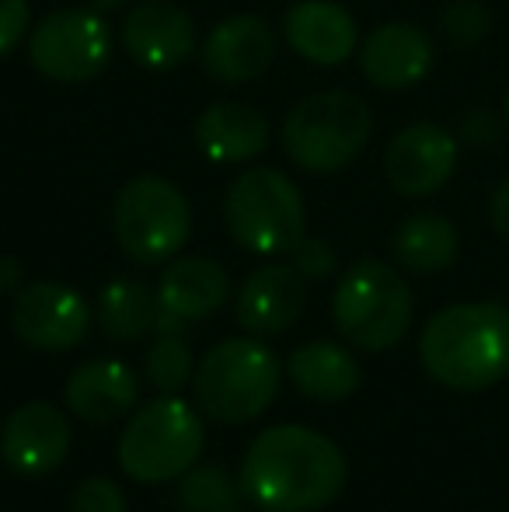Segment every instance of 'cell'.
<instances>
[{"label":"cell","mask_w":509,"mask_h":512,"mask_svg":"<svg viewBox=\"0 0 509 512\" xmlns=\"http://www.w3.org/2000/svg\"><path fill=\"white\" fill-rule=\"evenodd\" d=\"M346 478V453L307 425L258 432L241 464V488L265 512H318L339 499Z\"/></svg>","instance_id":"6da1fadb"},{"label":"cell","mask_w":509,"mask_h":512,"mask_svg":"<svg viewBox=\"0 0 509 512\" xmlns=\"http://www.w3.org/2000/svg\"><path fill=\"white\" fill-rule=\"evenodd\" d=\"M419 359L450 391H485L509 373V310L503 304H454L429 317Z\"/></svg>","instance_id":"7a4b0ae2"},{"label":"cell","mask_w":509,"mask_h":512,"mask_svg":"<svg viewBox=\"0 0 509 512\" xmlns=\"http://www.w3.org/2000/svg\"><path fill=\"white\" fill-rule=\"evenodd\" d=\"M192 394L196 408H203L213 422H255L279 394L276 352L258 338H227L196 363Z\"/></svg>","instance_id":"3957f363"},{"label":"cell","mask_w":509,"mask_h":512,"mask_svg":"<svg viewBox=\"0 0 509 512\" xmlns=\"http://www.w3.org/2000/svg\"><path fill=\"white\" fill-rule=\"evenodd\" d=\"M374 133L370 105L353 91H318L286 112L283 150L307 175L349 168Z\"/></svg>","instance_id":"277c9868"},{"label":"cell","mask_w":509,"mask_h":512,"mask_svg":"<svg viewBox=\"0 0 509 512\" xmlns=\"http://www.w3.org/2000/svg\"><path fill=\"white\" fill-rule=\"evenodd\" d=\"M206 443L199 411L178 394L136 408L119 436V467L140 485H164L196 467Z\"/></svg>","instance_id":"5b68a950"},{"label":"cell","mask_w":509,"mask_h":512,"mask_svg":"<svg viewBox=\"0 0 509 512\" xmlns=\"http://www.w3.org/2000/svg\"><path fill=\"white\" fill-rule=\"evenodd\" d=\"M415 300L398 269L377 258H360L339 279L332 317L349 345L363 352H387L408 335Z\"/></svg>","instance_id":"8992f818"},{"label":"cell","mask_w":509,"mask_h":512,"mask_svg":"<svg viewBox=\"0 0 509 512\" xmlns=\"http://www.w3.org/2000/svg\"><path fill=\"white\" fill-rule=\"evenodd\" d=\"M224 223L252 255H290L307 234L304 196L276 168L241 171L224 196Z\"/></svg>","instance_id":"52a82bcc"},{"label":"cell","mask_w":509,"mask_h":512,"mask_svg":"<svg viewBox=\"0 0 509 512\" xmlns=\"http://www.w3.org/2000/svg\"><path fill=\"white\" fill-rule=\"evenodd\" d=\"M112 230L119 248L140 265H164L192 234L185 192L161 175H140L119 189L112 203Z\"/></svg>","instance_id":"ba28073f"},{"label":"cell","mask_w":509,"mask_h":512,"mask_svg":"<svg viewBox=\"0 0 509 512\" xmlns=\"http://www.w3.org/2000/svg\"><path fill=\"white\" fill-rule=\"evenodd\" d=\"M28 60L49 81H95L112 60L109 21L98 11H81V7L46 14L28 35Z\"/></svg>","instance_id":"9c48e42d"},{"label":"cell","mask_w":509,"mask_h":512,"mask_svg":"<svg viewBox=\"0 0 509 512\" xmlns=\"http://www.w3.org/2000/svg\"><path fill=\"white\" fill-rule=\"evenodd\" d=\"M11 328L28 349L67 352L88 338L91 310L74 286L42 279L14 293Z\"/></svg>","instance_id":"30bf717a"},{"label":"cell","mask_w":509,"mask_h":512,"mask_svg":"<svg viewBox=\"0 0 509 512\" xmlns=\"http://www.w3.org/2000/svg\"><path fill=\"white\" fill-rule=\"evenodd\" d=\"M457 168V136L436 122H415L401 129L384 150V175L405 199L440 192Z\"/></svg>","instance_id":"8fae6325"},{"label":"cell","mask_w":509,"mask_h":512,"mask_svg":"<svg viewBox=\"0 0 509 512\" xmlns=\"http://www.w3.org/2000/svg\"><path fill=\"white\" fill-rule=\"evenodd\" d=\"M70 453V422L49 401H28L0 425V457L14 474H53Z\"/></svg>","instance_id":"7c38bea8"},{"label":"cell","mask_w":509,"mask_h":512,"mask_svg":"<svg viewBox=\"0 0 509 512\" xmlns=\"http://www.w3.org/2000/svg\"><path fill=\"white\" fill-rule=\"evenodd\" d=\"M123 46L140 67L175 70L196 49V21L171 0H143L126 11Z\"/></svg>","instance_id":"4fadbf2b"},{"label":"cell","mask_w":509,"mask_h":512,"mask_svg":"<svg viewBox=\"0 0 509 512\" xmlns=\"http://www.w3.org/2000/svg\"><path fill=\"white\" fill-rule=\"evenodd\" d=\"M276 28L258 14H234L220 21L203 42V67L220 84H245L262 77L276 60Z\"/></svg>","instance_id":"5bb4252c"},{"label":"cell","mask_w":509,"mask_h":512,"mask_svg":"<svg viewBox=\"0 0 509 512\" xmlns=\"http://www.w3.org/2000/svg\"><path fill=\"white\" fill-rule=\"evenodd\" d=\"M307 307V279L293 265L269 262L241 283L234 314L248 335H279L293 328Z\"/></svg>","instance_id":"9a60e30c"},{"label":"cell","mask_w":509,"mask_h":512,"mask_svg":"<svg viewBox=\"0 0 509 512\" xmlns=\"http://www.w3.org/2000/svg\"><path fill=\"white\" fill-rule=\"evenodd\" d=\"M433 42L419 25L391 21L363 39L360 46V70L374 88L381 91H405L415 88L422 77L433 70Z\"/></svg>","instance_id":"2e32d148"},{"label":"cell","mask_w":509,"mask_h":512,"mask_svg":"<svg viewBox=\"0 0 509 512\" xmlns=\"http://www.w3.org/2000/svg\"><path fill=\"white\" fill-rule=\"evenodd\" d=\"M286 42L314 67H339L360 46L353 14L335 0H297L283 18Z\"/></svg>","instance_id":"e0dca14e"},{"label":"cell","mask_w":509,"mask_h":512,"mask_svg":"<svg viewBox=\"0 0 509 512\" xmlns=\"http://www.w3.org/2000/svg\"><path fill=\"white\" fill-rule=\"evenodd\" d=\"M140 398V380L119 359H91L81 363L67 380V405L77 418L91 425H109L129 415Z\"/></svg>","instance_id":"ac0fdd59"},{"label":"cell","mask_w":509,"mask_h":512,"mask_svg":"<svg viewBox=\"0 0 509 512\" xmlns=\"http://www.w3.org/2000/svg\"><path fill=\"white\" fill-rule=\"evenodd\" d=\"M231 297V279H227L224 265L213 258H171L164 265V276L157 283V304L168 314L189 321H206L213 317Z\"/></svg>","instance_id":"d6986e66"},{"label":"cell","mask_w":509,"mask_h":512,"mask_svg":"<svg viewBox=\"0 0 509 512\" xmlns=\"http://www.w3.org/2000/svg\"><path fill=\"white\" fill-rule=\"evenodd\" d=\"M269 119L258 108L241 102H217L196 119V147L217 164L252 161L269 147Z\"/></svg>","instance_id":"ffe728a7"},{"label":"cell","mask_w":509,"mask_h":512,"mask_svg":"<svg viewBox=\"0 0 509 512\" xmlns=\"http://www.w3.org/2000/svg\"><path fill=\"white\" fill-rule=\"evenodd\" d=\"M286 373L311 401H346L363 380L360 359L339 342H307L293 349Z\"/></svg>","instance_id":"44dd1931"},{"label":"cell","mask_w":509,"mask_h":512,"mask_svg":"<svg viewBox=\"0 0 509 512\" xmlns=\"http://www.w3.org/2000/svg\"><path fill=\"white\" fill-rule=\"evenodd\" d=\"M461 237L457 227L440 213H415L394 230L391 255L408 272H443L457 262Z\"/></svg>","instance_id":"7402d4cb"},{"label":"cell","mask_w":509,"mask_h":512,"mask_svg":"<svg viewBox=\"0 0 509 512\" xmlns=\"http://www.w3.org/2000/svg\"><path fill=\"white\" fill-rule=\"evenodd\" d=\"M161 314L157 290H150L140 279H112L98 297V324L102 335L112 342H136L147 331H154V321Z\"/></svg>","instance_id":"603a6c76"},{"label":"cell","mask_w":509,"mask_h":512,"mask_svg":"<svg viewBox=\"0 0 509 512\" xmlns=\"http://www.w3.org/2000/svg\"><path fill=\"white\" fill-rule=\"evenodd\" d=\"M245 488L220 464L189 467L178 481V509L182 512H245Z\"/></svg>","instance_id":"cb8c5ba5"},{"label":"cell","mask_w":509,"mask_h":512,"mask_svg":"<svg viewBox=\"0 0 509 512\" xmlns=\"http://www.w3.org/2000/svg\"><path fill=\"white\" fill-rule=\"evenodd\" d=\"M147 380L161 394H178L185 384H192V352L185 345L182 335H157V342L150 345L147 363H143Z\"/></svg>","instance_id":"d4e9b609"},{"label":"cell","mask_w":509,"mask_h":512,"mask_svg":"<svg viewBox=\"0 0 509 512\" xmlns=\"http://www.w3.org/2000/svg\"><path fill=\"white\" fill-rule=\"evenodd\" d=\"M492 14L482 0H450L440 11V32L450 46H478L489 35Z\"/></svg>","instance_id":"484cf974"},{"label":"cell","mask_w":509,"mask_h":512,"mask_svg":"<svg viewBox=\"0 0 509 512\" xmlns=\"http://www.w3.org/2000/svg\"><path fill=\"white\" fill-rule=\"evenodd\" d=\"M67 512H126V495L112 478H84L70 495Z\"/></svg>","instance_id":"4316f807"},{"label":"cell","mask_w":509,"mask_h":512,"mask_svg":"<svg viewBox=\"0 0 509 512\" xmlns=\"http://www.w3.org/2000/svg\"><path fill=\"white\" fill-rule=\"evenodd\" d=\"M290 265L300 272L304 279H328L335 272V251L328 241L321 237H300L290 251Z\"/></svg>","instance_id":"83f0119b"},{"label":"cell","mask_w":509,"mask_h":512,"mask_svg":"<svg viewBox=\"0 0 509 512\" xmlns=\"http://www.w3.org/2000/svg\"><path fill=\"white\" fill-rule=\"evenodd\" d=\"M28 21H32L28 0H0V60L18 49L28 32Z\"/></svg>","instance_id":"f1b7e54d"},{"label":"cell","mask_w":509,"mask_h":512,"mask_svg":"<svg viewBox=\"0 0 509 512\" xmlns=\"http://www.w3.org/2000/svg\"><path fill=\"white\" fill-rule=\"evenodd\" d=\"M499 136H503V126H499L496 112H489V108H471L461 119V140L468 147H492V143H499Z\"/></svg>","instance_id":"f546056e"},{"label":"cell","mask_w":509,"mask_h":512,"mask_svg":"<svg viewBox=\"0 0 509 512\" xmlns=\"http://www.w3.org/2000/svg\"><path fill=\"white\" fill-rule=\"evenodd\" d=\"M489 216H492V227H496L499 234H503L506 241H509V178L496 189V196H492Z\"/></svg>","instance_id":"4dcf8cb0"},{"label":"cell","mask_w":509,"mask_h":512,"mask_svg":"<svg viewBox=\"0 0 509 512\" xmlns=\"http://www.w3.org/2000/svg\"><path fill=\"white\" fill-rule=\"evenodd\" d=\"M21 290V262L11 255H0V293Z\"/></svg>","instance_id":"1f68e13d"},{"label":"cell","mask_w":509,"mask_h":512,"mask_svg":"<svg viewBox=\"0 0 509 512\" xmlns=\"http://www.w3.org/2000/svg\"><path fill=\"white\" fill-rule=\"evenodd\" d=\"M129 0H91V7L95 11H119V7H126Z\"/></svg>","instance_id":"d6a6232c"},{"label":"cell","mask_w":509,"mask_h":512,"mask_svg":"<svg viewBox=\"0 0 509 512\" xmlns=\"http://www.w3.org/2000/svg\"><path fill=\"white\" fill-rule=\"evenodd\" d=\"M506 126H509V91H506Z\"/></svg>","instance_id":"836d02e7"}]
</instances>
